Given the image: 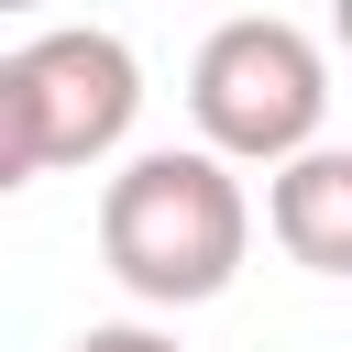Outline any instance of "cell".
<instances>
[{"mask_svg": "<svg viewBox=\"0 0 352 352\" xmlns=\"http://www.w3.org/2000/svg\"><path fill=\"white\" fill-rule=\"evenodd\" d=\"M253 253V198L220 143H154L99 187V264L143 308H209Z\"/></svg>", "mask_w": 352, "mask_h": 352, "instance_id": "6da1fadb", "label": "cell"}, {"mask_svg": "<svg viewBox=\"0 0 352 352\" xmlns=\"http://www.w3.org/2000/svg\"><path fill=\"white\" fill-rule=\"evenodd\" d=\"M143 121V55L110 22H55L0 55V187L121 154Z\"/></svg>", "mask_w": 352, "mask_h": 352, "instance_id": "7a4b0ae2", "label": "cell"}, {"mask_svg": "<svg viewBox=\"0 0 352 352\" xmlns=\"http://www.w3.org/2000/svg\"><path fill=\"white\" fill-rule=\"evenodd\" d=\"M187 121H198V143H220L231 165H286V154H308L319 143V121H330V55H319V33H297L286 11H242V22H220L209 44H198V66H187Z\"/></svg>", "mask_w": 352, "mask_h": 352, "instance_id": "3957f363", "label": "cell"}, {"mask_svg": "<svg viewBox=\"0 0 352 352\" xmlns=\"http://www.w3.org/2000/svg\"><path fill=\"white\" fill-rule=\"evenodd\" d=\"M264 231L308 275H352V143H308L264 187Z\"/></svg>", "mask_w": 352, "mask_h": 352, "instance_id": "277c9868", "label": "cell"}, {"mask_svg": "<svg viewBox=\"0 0 352 352\" xmlns=\"http://www.w3.org/2000/svg\"><path fill=\"white\" fill-rule=\"evenodd\" d=\"M66 352H176L165 330H143V319H99V330H77Z\"/></svg>", "mask_w": 352, "mask_h": 352, "instance_id": "5b68a950", "label": "cell"}, {"mask_svg": "<svg viewBox=\"0 0 352 352\" xmlns=\"http://www.w3.org/2000/svg\"><path fill=\"white\" fill-rule=\"evenodd\" d=\"M330 44H341V55H352V0H330Z\"/></svg>", "mask_w": 352, "mask_h": 352, "instance_id": "8992f818", "label": "cell"}, {"mask_svg": "<svg viewBox=\"0 0 352 352\" xmlns=\"http://www.w3.org/2000/svg\"><path fill=\"white\" fill-rule=\"evenodd\" d=\"M0 11H44V0H0Z\"/></svg>", "mask_w": 352, "mask_h": 352, "instance_id": "52a82bcc", "label": "cell"}]
</instances>
